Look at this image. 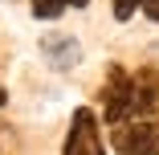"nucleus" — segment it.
Here are the masks:
<instances>
[{"mask_svg":"<svg viewBox=\"0 0 159 155\" xmlns=\"http://www.w3.org/2000/svg\"><path fill=\"white\" fill-rule=\"evenodd\" d=\"M102 118L110 127H122V122L135 118V74H126L122 66L106 70L102 82Z\"/></svg>","mask_w":159,"mask_h":155,"instance_id":"obj_1","label":"nucleus"},{"mask_svg":"<svg viewBox=\"0 0 159 155\" xmlns=\"http://www.w3.org/2000/svg\"><path fill=\"white\" fill-rule=\"evenodd\" d=\"M61 155H106L94 106H78L70 114V131H66V143H61Z\"/></svg>","mask_w":159,"mask_h":155,"instance_id":"obj_2","label":"nucleus"},{"mask_svg":"<svg viewBox=\"0 0 159 155\" xmlns=\"http://www.w3.org/2000/svg\"><path fill=\"white\" fill-rule=\"evenodd\" d=\"M118 155H159V118H131L110 131Z\"/></svg>","mask_w":159,"mask_h":155,"instance_id":"obj_3","label":"nucleus"},{"mask_svg":"<svg viewBox=\"0 0 159 155\" xmlns=\"http://www.w3.org/2000/svg\"><path fill=\"white\" fill-rule=\"evenodd\" d=\"M41 53H45V61L53 70H74L78 61H82V45H78V37H70V33H49V37H41Z\"/></svg>","mask_w":159,"mask_h":155,"instance_id":"obj_4","label":"nucleus"},{"mask_svg":"<svg viewBox=\"0 0 159 155\" xmlns=\"http://www.w3.org/2000/svg\"><path fill=\"white\" fill-rule=\"evenodd\" d=\"M90 0H29V8H33L37 21H57L66 8H86Z\"/></svg>","mask_w":159,"mask_h":155,"instance_id":"obj_5","label":"nucleus"},{"mask_svg":"<svg viewBox=\"0 0 159 155\" xmlns=\"http://www.w3.org/2000/svg\"><path fill=\"white\" fill-rule=\"evenodd\" d=\"M139 8H147V0H114V21H131Z\"/></svg>","mask_w":159,"mask_h":155,"instance_id":"obj_6","label":"nucleus"},{"mask_svg":"<svg viewBox=\"0 0 159 155\" xmlns=\"http://www.w3.org/2000/svg\"><path fill=\"white\" fill-rule=\"evenodd\" d=\"M143 12H147L155 25H159V0H147V8H143Z\"/></svg>","mask_w":159,"mask_h":155,"instance_id":"obj_7","label":"nucleus"},{"mask_svg":"<svg viewBox=\"0 0 159 155\" xmlns=\"http://www.w3.org/2000/svg\"><path fill=\"white\" fill-rule=\"evenodd\" d=\"M4 102H8V94H4V86H0V106H4Z\"/></svg>","mask_w":159,"mask_h":155,"instance_id":"obj_8","label":"nucleus"}]
</instances>
